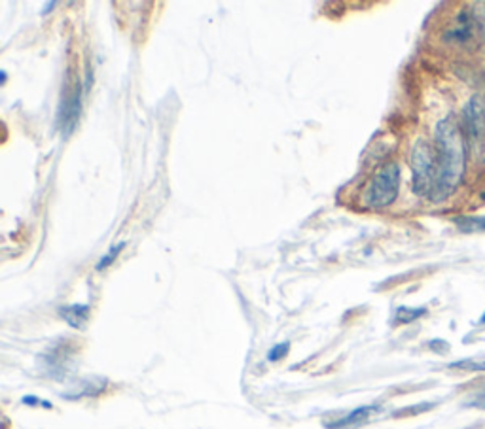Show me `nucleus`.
<instances>
[{"label": "nucleus", "instance_id": "obj_10", "mask_svg": "<svg viewBox=\"0 0 485 429\" xmlns=\"http://www.w3.org/2000/svg\"><path fill=\"white\" fill-rule=\"evenodd\" d=\"M427 315V308H410V307H400L395 315V324H412L417 318Z\"/></svg>", "mask_w": 485, "mask_h": 429}, {"label": "nucleus", "instance_id": "obj_18", "mask_svg": "<svg viewBox=\"0 0 485 429\" xmlns=\"http://www.w3.org/2000/svg\"><path fill=\"white\" fill-rule=\"evenodd\" d=\"M483 35H485V15H483Z\"/></svg>", "mask_w": 485, "mask_h": 429}, {"label": "nucleus", "instance_id": "obj_15", "mask_svg": "<svg viewBox=\"0 0 485 429\" xmlns=\"http://www.w3.org/2000/svg\"><path fill=\"white\" fill-rule=\"evenodd\" d=\"M430 349H434L438 354H444L449 350V344H446L444 341H432L430 342Z\"/></svg>", "mask_w": 485, "mask_h": 429}, {"label": "nucleus", "instance_id": "obj_7", "mask_svg": "<svg viewBox=\"0 0 485 429\" xmlns=\"http://www.w3.org/2000/svg\"><path fill=\"white\" fill-rule=\"evenodd\" d=\"M59 316L71 327L82 329L91 316V308L89 305H67L59 308Z\"/></svg>", "mask_w": 485, "mask_h": 429}, {"label": "nucleus", "instance_id": "obj_6", "mask_svg": "<svg viewBox=\"0 0 485 429\" xmlns=\"http://www.w3.org/2000/svg\"><path fill=\"white\" fill-rule=\"evenodd\" d=\"M376 412H379V407H378V405L359 407V408H354L353 412H349V415H345V416H342L339 420L328 424V427H330V429H347V427L361 425V424H364L371 415H376Z\"/></svg>", "mask_w": 485, "mask_h": 429}, {"label": "nucleus", "instance_id": "obj_4", "mask_svg": "<svg viewBox=\"0 0 485 429\" xmlns=\"http://www.w3.org/2000/svg\"><path fill=\"white\" fill-rule=\"evenodd\" d=\"M463 133L466 146L476 157H485V103L480 97H472L464 106Z\"/></svg>", "mask_w": 485, "mask_h": 429}, {"label": "nucleus", "instance_id": "obj_8", "mask_svg": "<svg viewBox=\"0 0 485 429\" xmlns=\"http://www.w3.org/2000/svg\"><path fill=\"white\" fill-rule=\"evenodd\" d=\"M44 359H46L47 374L59 378L64 371V366H67V350H64V346L57 344L52 352H47L44 356Z\"/></svg>", "mask_w": 485, "mask_h": 429}, {"label": "nucleus", "instance_id": "obj_3", "mask_svg": "<svg viewBox=\"0 0 485 429\" xmlns=\"http://www.w3.org/2000/svg\"><path fill=\"white\" fill-rule=\"evenodd\" d=\"M412 172H413V191L419 197H429L434 189L436 176V154L429 142L417 140L412 150Z\"/></svg>", "mask_w": 485, "mask_h": 429}, {"label": "nucleus", "instance_id": "obj_16", "mask_svg": "<svg viewBox=\"0 0 485 429\" xmlns=\"http://www.w3.org/2000/svg\"><path fill=\"white\" fill-rule=\"evenodd\" d=\"M466 407H478V408H485V391H481L480 395H476V398H474L471 403H466Z\"/></svg>", "mask_w": 485, "mask_h": 429}, {"label": "nucleus", "instance_id": "obj_12", "mask_svg": "<svg viewBox=\"0 0 485 429\" xmlns=\"http://www.w3.org/2000/svg\"><path fill=\"white\" fill-rule=\"evenodd\" d=\"M123 246H125V242H120V244H116V246H112V248L101 257V261L97 263V271H105L106 267H110L112 263L116 261V257L120 256V252L123 250Z\"/></svg>", "mask_w": 485, "mask_h": 429}, {"label": "nucleus", "instance_id": "obj_2", "mask_svg": "<svg viewBox=\"0 0 485 429\" xmlns=\"http://www.w3.org/2000/svg\"><path fill=\"white\" fill-rule=\"evenodd\" d=\"M400 188V167L398 163H385L371 178L366 189V205L370 208H385L395 203Z\"/></svg>", "mask_w": 485, "mask_h": 429}, {"label": "nucleus", "instance_id": "obj_14", "mask_svg": "<svg viewBox=\"0 0 485 429\" xmlns=\"http://www.w3.org/2000/svg\"><path fill=\"white\" fill-rule=\"evenodd\" d=\"M434 408V403H421L417 407H410V408H404V410H398L396 416H406V415H419V412H427Z\"/></svg>", "mask_w": 485, "mask_h": 429}, {"label": "nucleus", "instance_id": "obj_9", "mask_svg": "<svg viewBox=\"0 0 485 429\" xmlns=\"http://www.w3.org/2000/svg\"><path fill=\"white\" fill-rule=\"evenodd\" d=\"M451 222H454L455 227L464 235L485 233V218L483 216H459Z\"/></svg>", "mask_w": 485, "mask_h": 429}, {"label": "nucleus", "instance_id": "obj_13", "mask_svg": "<svg viewBox=\"0 0 485 429\" xmlns=\"http://www.w3.org/2000/svg\"><path fill=\"white\" fill-rule=\"evenodd\" d=\"M288 350H290V344H288V342H281V344H277V346H273V349L269 350L268 359H269V361H279L281 358H285V356L288 354Z\"/></svg>", "mask_w": 485, "mask_h": 429}, {"label": "nucleus", "instance_id": "obj_1", "mask_svg": "<svg viewBox=\"0 0 485 429\" xmlns=\"http://www.w3.org/2000/svg\"><path fill=\"white\" fill-rule=\"evenodd\" d=\"M466 139L455 118H444L436 125V176L430 201L442 203L454 195L466 171Z\"/></svg>", "mask_w": 485, "mask_h": 429}, {"label": "nucleus", "instance_id": "obj_17", "mask_svg": "<svg viewBox=\"0 0 485 429\" xmlns=\"http://www.w3.org/2000/svg\"><path fill=\"white\" fill-rule=\"evenodd\" d=\"M480 324H485V315L480 318Z\"/></svg>", "mask_w": 485, "mask_h": 429}, {"label": "nucleus", "instance_id": "obj_11", "mask_svg": "<svg viewBox=\"0 0 485 429\" xmlns=\"http://www.w3.org/2000/svg\"><path fill=\"white\" fill-rule=\"evenodd\" d=\"M451 369H463V371H485V358H471V359H463L455 361L449 366Z\"/></svg>", "mask_w": 485, "mask_h": 429}, {"label": "nucleus", "instance_id": "obj_5", "mask_svg": "<svg viewBox=\"0 0 485 429\" xmlns=\"http://www.w3.org/2000/svg\"><path fill=\"white\" fill-rule=\"evenodd\" d=\"M80 112H82V88L78 80H67L57 112V129L64 137H69L74 130Z\"/></svg>", "mask_w": 485, "mask_h": 429}]
</instances>
